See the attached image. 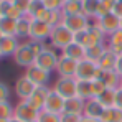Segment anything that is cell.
Here are the masks:
<instances>
[{
	"label": "cell",
	"mask_w": 122,
	"mask_h": 122,
	"mask_svg": "<svg viewBox=\"0 0 122 122\" xmlns=\"http://www.w3.org/2000/svg\"><path fill=\"white\" fill-rule=\"evenodd\" d=\"M116 2L117 0H99V15H97V18L102 17V15H106V13H111L114 10Z\"/></svg>",
	"instance_id": "36"
},
{
	"label": "cell",
	"mask_w": 122,
	"mask_h": 122,
	"mask_svg": "<svg viewBox=\"0 0 122 122\" xmlns=\"http://www.w3.org/2000/svg\"><path fill=\"white\" fill-rule=\"evenodd\" d=\"M119 87H122V78H121V86H119Z\"/></svg>",
	"instance_id": "48"
},
{
	"label": "cell",
	"mask_w": 122,
	"mask_h": 122,
	"mask_svg": "<svg viewBox=\"0 0 122 122\" xmlns=\"http://www.w3.org/2000/svg\"><path fill=\"white\" fill-rule=\"evenodd\" d=\"M0 60H2V55H0Z\"/></svg>",
	"instance_id": "52"
},
{
	"label": "cell",
	"mask_w": 122,
	"mask_h": 122,
	"mask_svg": "<svg viewBox=\"0 0 122 122\" xmlns=\"http://www.w3.org/2000/svg\"><path fill=\"white\" fill-rule=\"evenodd\" d=\"M53 89L64 99L74 97L76 96V78H58Z\"/></svg>",
	"instance_id": "10"
},
{
	"label": "cell",
	"mask_w": 122,
	"mask_h": 122,
	"mask_svg": "<svg viewBox=\"0 0 122 122\" xmlns=\"http://www.w3.org/2000/svg\"><path fill=\"white\" fill-rule=\"evenodd\" d=\"M78 2H82V0H78Z\"/></svg>",
	"instance_id": "54"
},
{
	"label": "cell",
	"mask_w": 122,
	"mask_h": 122,
	"mask_svg": "<svg viewBox=\"0 0 122 122\" xmlns=\"http://www.w3.org/2000/svg\"><path fill=\"white\" fill-rule=\"evenodd\" d=\"M102 112H104V106H102L96 97H91V99H87V101L84 102L82 116H84L86 119H96V121H99Z\"/></svg>",
	"instance_id": "15"
},
{
	"label": "cell",
	"mask_w": 122,
	"mask_h": 122,
	"mask_svg": "<svg viewBox=\"0 0 122 122\" xmlns=\"http://www.w3.org/2000/svg\"><path fill=\"white\" fill-rule=\"evenodd\" d=\"M31 21L33 18L30 15H23L21 18L17 20V33L15 36L21 40V38H28L30 40V30H31Z\"/></svg>",
	"instance_id": "20"
},
{
	"label": "cell",
	"mask_w": 122,
	"mask_h": 122,
	"mask_svg": "<svg viewBox=\"0 0 122 122\" xmlns=\"http://www.w3.org/2000/svg\"><path fill=\"white\" fill-rule=\"evenodd\" d=\"M97 101L104 106V109H109V107H114V101H116V89H106L99 97H96Z\"/></svg>",
	"instance_id": "31"
},
{
	"label": "cell",
	"mask_w": 122,
	"mask_h": 122,
	"mask_svg": "<svg viewBox=\"0 0 122 122\" xmlns=\"http://www.w3.org/2000/svg\"><path fill=\"white\" fill-rule=\"evenodd\" d=\"M61 13H63V17L82 13V2H78V0H66V3H64L63 8H61Z\"/></svg>",
	"instance_id": "28"
},
{
	"label": "cell",
	"mask_w": 122,
	"mask_h": 122,
	"mask_svg": "<svg viewBox=\"0 0 122 122\" xmlns=\"http://www.w3.org/2000/svg\"><path fill=\"white\" fill-rule=\"evenodd\" d=\"M58 60H60V55H58V51H56L53 46H50V43H48V45L45 46V50H43L40 55L36 56V61H35V64H38L40 68L46 69V71H50V73H53V71H56V64H58Z\"/></svg>",
	"instance_id": "4"
},
{
	"label": "cell",
	"mask_w": 122,
	"mask_h": 122,
	"mask_svg": "<svg viewBox=\"0 0 122 122\" xmlns=\"http://www.w3.org/2000/svg\"><path fill=\"white\" fill-rule=\"evenodd\" d=\"M114 69H116V73L122 78V56L117 58V63H116V68H114Z\"/></svg>",
	"instance_id": "44"
},
{
	"label": "cell",
	"mask_w": 122,
	"mask_h": 122,
	"mask_svg": "<svg viewBox=\"0 0 122 122\" xmlns=\"http://www.w3.org/2000/svg\"><path fill=\"white\" fill-rule=\"evenodd\" d=\"M61 55L66 56V58H71V60H74V61H81V60L86 58V48L73 41L64 50H61Z\"/></svg>",
	"instance_id": "17"
},
{
	"label": "cell",
	"mask_w": 122,
	"mask_h": 122,
	"mask_svg": "<svg viewBox=\"0 0 122 122\" xmlns=\"http://www.w3.org/2000/svg\"><path fill=\"white\" fill-rule=\"evenodd\" d=\"M0 33H2V36H15L17 20L8 18V17H0Z\"/></svg>",
	"instance_id": "25"
},
{
	"label": "cell",
	"mask_w": 122,
	"mask_h": 122,
	"mask_svg": "<svg viewBox=\"0 0 122 122\" xmlns=\"http://www.w3.org/2000/svg\"><path fill=\"white\" fill-rule=\"evenodd\" d=\"M30 2L31 0H12V3L20 10L23 15H26L28 13V7H30Z\"/></svg>",
	"instance_id": "40"
},
{
	"label": "cell",
	"mask_w": 122,
	"mask_h": 122,
	"mask_svg": "<svg viewBox=\"0 0 122 122\" xmlns=\"http://www.w3.org/2000/svg\"><path fill=\"white\" fill-rule=\"evenodd\" d=\"M102 69L97 66V63L91 60H81L78 63V69H76V79H82V81H92V79H99L101 78Z\"/></svg>",
	"instance_id": "2"
},
{
	"label": "cell",
	"mask_w": 122,
	"mask_h": 122,
	"mask_svg": "<svg viewBox=\"0 0 122 122\" xmlns=\"http://www.w3.org/2000/svg\"><path fill=\"white\" fill-rule=\"evenodd\" d=\"M8 122H21V121H18V119H15V117H12V119H10Z\"/></svg>",
	"instance_id": "47"
},
{
	"label": "cell",
	"mask_w": 122,
	"mask_h": 122,
	"mask_svg": "<svg viewBox=\"0 0 122 122\" xmlns=\"http://www.w3.org/2000/svg\"><path fill=\"white\" fill-rule=\"evenodd\" d=\"M114 107L121 109L122 111V87L116 89V101H114Z\"/></svg>",
	"instance_id": "42"
},
{
	"label": "cell",
	"mask_w": 122,
	"mask_h": 122,
	"mask_svg": "<svg viewBox=\"0 0 122 122\" xmlns=\"http://www.w3.org/2000/svg\"><path fill=\"white\" fill-rule=\"evenodd\" d=\"M76 96L82 99V101H87L91 99V81H82V79H76Z\"/></svg>",
	"instance_id": "30"
},
{
	"label": "cell",
	"mask_w": 122,
	"mask_h": 122,
	"mask_svg": "<svg viewBox=\"0 0 122 122\" xmlns=\"http://www.w3.org/2000/svg\"><path fill=\"white\" fill-rule=\"evenodd\" d=\"M86 31H87V41H89V46H92V45H99V43H106V40H107L106 33L97 26L96 21H92L91 26H89Z\"/></svg>",
	"instance_id": "19"
},
{
	"label": "cell",
	"mask_w": 122,
	"mask_h": 122,
	"mask_svg": "<svg viewBox=\"0 0 122 122\" xmlns=\"http://www.w3.org/2000/svg\"><path fill=\"white\" fill-rule=\"evenodd\" d=\"M0 17H8V18L18 20L23 17V13L12 3V0H3L0 3Z\"/></svg>",
	"instance_id": "22"
},
{
	"label": "cell",
	"mask_w": 122,
	"mask_h": 122,
	"mask_svg": "<svg viewBox=\"0 0 122 122\" xmlns=\"http://www.w3.org/2000/svg\"><path fill=\"white\" fill-rule=\"evenodd\" d=\"M8 99H10V87L5 82L0 81V102L8 101Z\"/></svg>",
	"instance_id": "41"
},
{
	"label": "cell",
	"mask_w": 122,
	"mask_h": 122,
	"mask_svg": "<svg viewBox=\"0 0 122 122\" xmlns=\"http://www.w3.org/2000/svg\"><path fill=\"white\" fill-rule=\"evenodd\" d=\"M78 63L79 61H74L71 58H66L60 55V60L56 64V73L60 78H74L76 76V69H78Z\"/></svg>",
	"instance_id": "11"
},
{
	"label": "cell",
	"mask_w": 122,
	"mask_h": 122,
	"mask_svg": "<svg viewBox=\"0 0 122 122\" xmlns=\"http://www.w3.org/2000/svg\"><path fill=\"white\" fill-rule=\"evenodd\" d=\"M50 91H51V87H50V86H36V87H35V91H33V94H31V96H30V99H26V101L30 102L31 106H35L38 111H43L45 102H46V99H48Z\"/></svg>",
	"instance_id": "14"
},
{
	"label": "cell",
	"mask_w": 122,
	"mask_h": 122,
	"mask_svg": "<svg viewBox=\"0 0 122 122\" xmlns=\"http://www.w3.org/2000/svg\"><path fill=\"white\" fill-rule=\"evenodd\" d=\"M117 58L119 55L116 51H112L111 48H107V51L102 55V58L97 61V66L101 69H114L116 68V63H117Z\"/></svg>",
	"instance_id": "23"
},
{
	"label": "cell",
	"mask_w": 122,
	"mask_h": 122,
	"mask_svg": "<svg viewBox=\"0 0 122 122\" xmlns=\"http://www.w3.org/2000/svg\"><path fill=\"white\" fill-rule=\"evenodd\" d=\"M64 97H61L60 94L51 87V91H50V94H48V99L45 102V107H43V111H48V112H51V114H63L64 112Z\"/></svg>",
	"instance_id": "12"
},
{
	"label": "cell",
	"mask_w": 122,
	"mask_h": 122,
	"mask_svg": "<svg viewBox=\"0 0 122 122\" xmlns=\"http://www.w3.org/2000/svg\"><path fill=\"white\" fill-rule=\"evenodd\" d=\"M46 7H45V3H43V0H31L30 2V7H28V13L26 15H30L31 18H36L38 15H40L41 10H45Z\"/></svg>",
	"instance_id": "34"
},
{
	"label": "cell",
	"mask_w": 122,
	"mask_h": 122,
	"mask_svg": "<svg viewBox=\"0 0 122 122\" xmlns=\"http://www.w3.org/2000/svg\"><path fill=\"white\" fill-rule=\"evenodd\" d=\"M112 13H116V15L119 17V18H122V0H117V2H116Z\"/></svg>",
	"instance_id": "43"
},
{
	"label": "cell",
	"mask_w": 122,
	"mask_h": 122,
	"mask_svg": "<svg viewBox=\"0 0 122 122\" xmlns=\"http://www.w3.org/2000/svg\"><path fill=\"white\" fill-rule=\"evenodd\" d=\"M13 111H15V106L10 101L0 102V121H10L13 117Z\"/></svg>",
	"instance_id": "33"
},
{
	"label": "cell",
	"mask_w": 122,
	"mask_h": 122,
	"mask_svg": "<svg viewBox=\"0 0 122 122\" xmlns=\"http://www.w3.org/2000/svg\"><path fill=\"white\" fill-rule=\"evenodd\" d=\"M40 111L31 106L28 101H18L15 104V111H13V117L21 122H36Z\"/></svg>",
	"instance_id": "5"
},
{
	"label": "cell",
	"mask_w": 122,
	"mask_h": 122,
	"mask_svg": "<svg viewBox=\"0 0 122 122\" xmlns=\"http://www.w3.org/2000/svg\"><path fill=\"white\" fill-rule=\"evenodd\" d=\"M94 21L97 23V26L106 33V36H109V35L116 33L117 30H121V18H119L116 13H112V12L102 15L99 18H96Z\"/></svg>",
	"instance_id": "9"
},
{
	"label": "cell",
	"mask_w": 122,
	"mask_h": 122,
	"mask_svg": "<svg viewBox=\"0 0 122 122\" xmlns=\"http://www.w3.org/2000/svg\"><path fill=\"white\" fill-rule=\"evenodd\" d=\"M35 84L30 81L25 74L20 76L17 81H15V94H17V97H18V101H26V99H30V96L33 94V91H35Z\"/></svg>",
	"instance_id": "13"
},
{
	"label": "cell",
	"mask_w": 122,
	"mask_h": 122,
	"mask_svg": "<svg viewBox=\"0 0 122 122\" xmlns=\"http://www.w3.org/2000/svg\"><path fill=\"white\" fill-rule=\"evenodd\" d=\"M99 122H122V111L117 107L104 109L102 116L99 117Z\"/></svg>",
	"instance_id": "29"
},
{
	"label": "cell",
	"mask_w": 122,
	"mask_h": 122,
	"mask_svg": "<svg viewBox=\"0 0 122 122\" xmlns=\"http://www.w3.org/2000/svg\"><path fill=\"white\" fill-rule=\"evenodd\" d=\"M51 30H53L51 25L38 20V18H33V21H31V30H30V40L46 43V41H50Z\"/></svg>",
	"instance_id": "7"
},
{
	"label": "cell",
	"mask_w": 122,
	"mask_h": 122,
	"mask_svg": "<svg viewBox=\"0 0 122 122\" xmlns=\"http://www.w3.org/2000/svg\"><path fill=\"white\" fill-rule=\"evenodd\" d=\"M13 61H15V64L17 66H20V68H30L31 64H35V61H36V53L33 51V48H31V45H30V40L26 41V43H20V46H18V50L15 51V55L12 56Z\"/></svg>",
	"instance_id": "3"
},
{
	"label": "cell",
	"mask_w": 122,
	"mask_h": 122,
	"mask_svg": "<svg viewBox=\"0 0 122 122\" xmlns=\"http://www.w3.org/2000/svg\"><path fill=\"white\" fill-rule=\"evenodd\" d=\"M121 28H122V18H121Z\"/></svg>",
	"instance_id": "49"
},
{
	"label": "cell",
	"mask_w": 122,
	"mask_h": 122,
	"mask_svg": "<svg viewBox=\"0 0 122 122\" xmlns=\"http://www.w3.org/2000/svg\"><path fill=\"white\" fill-rule=\"evenodd\" d=\"M74 41V33L73 31H69L63 23L60 25H56V26H53V30H51V36H50V46H53L55 50H64L68 45H71Z\"/></svg>",
	"instance_id": "1"
},
{
	"label": "cell",
	"mask_w": 122,
	"mask_h": 122,
	"mask_svg": "<svg viewBox=\"0 0 122 122\" xmlns=\"http://www.w3.org/2000/svg\"><path fill=\"white\" fill-rule=\"evenodd\" d=\"M43 3H45V7L46 8H50V10H60L63 8V5L66 3V0H43Z\"/></svg>",
	"instance_id": "39"
},
{
	"label": "cell",
	"mask_w": 122,
	"mask_h": 122,
	"mask_svg": "<svg viewBox=\"0 0 122 122\" xmlns=\"http://www.w3.org/2000/svg\"><path fill=\"white\" fill-rule=\"evenodd\" d=\"M0 38H2V33H0Z\"/></svg>",
	"instance_id": "53"
},
{
	"label": "cell",
	"mask_w": 122,
	"mask_h": 122,
	"mask_svg": "<svg viewBox=\"0 0 122 122\" xmlns=\"http://www.w3.org/2000/svg\"><path fill=\"white\" fill-rule=\"evenodd\" d=\"M36 122H61L58 114H51L48 111H40Z\"/></svg>",
	"instance_id": "37"
},
{
	"label": "cell",
	"mask_w": 122,
	"mask_h": 122,
	"mask_svg": "<svg viewBox=\"0 0 122 122\" xmlns=\"http://www.w3.org/2000/svg\"><path fill=\"white\" fill-rule=\"evenodd\" d=\"M84 102L82 99H79L78 96L69 97L64 101V112H71V114H82L84 111Z\"/></svg>",
	"instance_id": "26"
},
{
	"label": "cell",
	"mask_w": 122,
	"mask_h": 122,
	"mask_svg": "<svg viewBox=\"0 0 122 122\" xmlns=\"http://www.w3.org/2000/svg\"><path fill=\"white\" fill-rule=\"evenodd\" d=\"M69 31L73 33H79V31H84L91 26L92 20L87 18L84 13H78V15H68V17H63V21H61Z\"/></svg>",
	"instance_id": "6"
},
{
	"label": "cell",
	"mask_w": 122,
	"mask_h": 122,
	"mask_svg": "<svg viewBox=\"0 0 122 122\" xmlns=\"http://www.w3.org/2000/svg\"><path fill=\"white\" fill-rule=\"evenodd\" d=\"M2 2H3V0H0V3H2Z\"/></svg>",
	"instance_id": "51"
},
{
	"label": "cell",
	"mask_w": 122,
	"mask_h": 122,
	"mask_svg": "<svg viewBox=\"0 0 122 122\" xmlns=\"http://www.w3.org/2000/svg\"><path fill=\"white\" fill-rule=\"evenodd\" d=\"M60 121L61 122H82V121H84V116H82V114L63 112V114H60Z\"/></svg>",
	"instance_id": "38"
},
{
	"label": "cell",
	"mask_w": 122,
	"mask_h": 122,
	"mask_svg": "<svg viewBox=\"0 0 122 122\" xmlns=\"http://www.w3.org/2000/svg\"><path fill=\"white\" fill-rule=\"evenodd\" d=\"M106 51H107V45H106V43H99V45L87 46V48H86V60H91V61H94V63H97Z\"/></svg>",
	"instance_id": "24"
},
{
	"label": "cell",
	"mask_w": 122,
	"mask_h": 122,
	"mask_svg": "<svg viewBox=\"0 0 122 122\" xmlns=\"http://www.w3.org/2000/svg\"><path fill=\"white\" fill-rule=\"evenodd\" d=\"M106 45H107V48H111L112 51L119 50V48L122 46V28H121V30H117L116 33L109 35L107 40H106Z\"/></svg>",
	"instance_id": "32"
},
{
	"label": "cell",
	"mask_w": 122,
	"mask_h": 122,
	"mask_svg": "<svg viewBox=\"0 0 122 122\" xmlns=\"http://www.w3.org/2000/svg\"><path fill=\"white\" fill-rule=\"evenodd\" d=\"M82 13L94 21L99 15V0H82Z\"/></svg>",
	"instance_id": "27"
},
{
	"label": "cell",
	"mask_w": 122,
	"mask_h": 122,
	"mask_svg": "<svg viewBox=\"0 0 122 122\" xmlns=\"http://www.w3.org/2000/svg\"><path fill=\"white\" fill-rule=\"evenodd\" d=\"M20 46V40L17 36H2L0 38V55L2 58L13 56Z\"/></svg>",
	"instance_id": "16"
},
{
	"label": "cell",
	"mask_w": 122,
	"mask_h": 122,
	"mask_svg": "<svg viewBox=\"0 0 122 122\" xmlns=\"http://www.w3.org/2000/svg\"><path fill=\"white\" fill-rule=\"evenodd\" d=\"M99 79H101V81L106 84V87H109V89H117V87L121 86V76L116 73V69H102Z\"/></svg>",
	"instance_id": "21"
},
{
	"label": "cell",
	"mask_w": 122,
	"mask_h": 122,
	"mask_svg": "<svg viewBox=\"0 0 122 122\" xmlns=\"http://www.w3.org/2000/svg\"><path fill=\"white\" fill-rule=\"evenodd\" d=\"M25 76L35 86H48V82L51 79V73L40 68L38 64H31L30 68H26L25 69Z\"/></svg>",
	"instance_id": "8"
},
{
	"label": "cell",
	"mask_w": 122,
	"mask_h": 122,
	"mask_svg": "<svg viewBox=\"0 0 122 122\" xmlns=\"http://www.w3.org/2000/svg\"><path fill=\"white\" fill-rule=\"evenodd\" d=\"M0 122H8V121H0Z\"/></svg>",
	"instance_id": "50"
},
{
	"label": "cell",
	"mask_w": 122,
	"mask_h": 122,
	"mask_svg": "<svg viewBox=\"0 0 122 122\" xmlns=\"http://www.w3.org/2000/svg\"><path fill=\"white\" fill-rule=\"evenodd\" d=\"M36 18L41 20V21H45V23H48V25H51V26H56V25H60L61 21H63V13H61L60 10L45 8V10L40 12V15H38Z\"/></svg>",
	"instance_id": "18"
},
{
	"label": "cell",
	"mask_w": 122,
	"mask_h": 122,
	"mask_svg": "<svg viewBox=\"0 0 122 122\" xmlns=\"http://www.w3.org/2000/svg\"><path fill=\"white\" fill-rule=\"evenodd\" d=\"M106 89H107V87H106V84H104L101 79H92V81H91V96H92V97H99Z\"/></svg>",
	"instance_id": "35"
},
{
	"label": "cell",
	"mask_w": 122,
	"mask_h": 122,
	"mask_svg": "<svg viewBox=\"0 0 122 122\" xmlns=\"http://www.w3.org/2000/svg\"><path fill=\"white\" fill-rule=\"evenodd\" d=\"M82 122H99V121H96V119H86V117H84Z\"/></svg>",
	"instance_id": "45"
},
{
	"label": "cell",
	"mask_w": 122,
	"mask_h": 122,
	"mask_svg": "<svg viewBox=\"0 0 122 122\" xmlns=\"http://www.w3.org/2000/svg\"><path fill=\"white\" fill-rule=\"evenodd\" d=\"M116 53H117L119 56H122V46H121V48H119V50H116Z\"/></svg>",
	"instance_id": "46"
}]
</instances>
